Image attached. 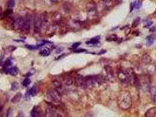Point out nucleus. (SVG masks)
Segmentation results:
<instances>
[{"mask_svg": "<svg viewBox=\"0 0 156 117\" xmlns=\"http://www.w3.org/2000/svg\"><path fill=\"white\" fill-rule=\"evenodd\" d=\"M117 104L120 109L127 110L132 107V99L130 94L127 91H122L117 98Z\"/></svg>", "mask_w": 156, "mask_h": 117, "instance_id": "nucleus-1", "label": "nucleus"}, {"mask_svg": "<svg viewBox=\"0 0 156 117\" xmlns=\"http://www.w3.org/2000/svg\"><path fill=\"white\" fill-rule=\"evenodd\" d=\"M46 96L49 101L54 103H59L61 101V95L56 90L51 89L48 90L46 94Z\"/></svg>", "mask_w": 156, "mask_h": 117, "instance_id": "nucleus-2", "label": "nucleus"}, {"mask_svg": "<svg viewBox=\"0 0 156 117\" xmlns=\"http://www.w3.org/2000/svg\"><path fill=\"white\" fill-rule=\"evenodd\" d=\"M87 14L89 18H93L96 16L98 14L96 4L94 1H90L87 4Z\"/></svg>", "mask_w": 156, "mask_h": 117, "instance_id": "nucleus-3", "label": "nucleus"}, {"mask_svg": "<svg viewBox=\"0 0 156 117\" xmlns=\"http://www.w3.org/2000/svg\"><path fill=\"white\" fill-rule=\"evenodd\" d=\"M140 81V87L143 88V89L145 91H149L150 88V80L146 76H143L141 78H139Z\"/></svg>", "mask_w": 156, "mask_h": 117, "instance_id": "nucleus-4", "label": "nucleus"}, {"mask_svg": "<svg viewBox=\"0 0 156 117\" xmlns=\"http://www.w3.org/2000/svg\"><path fill=\"white\" fill-rule=\"evenodd\" d=\"M34 21V30L35 32H39L41 30V29L42 27V24L41 15H36L33 18Z\"/></svg>", "mask_w": 156, "mask_h": 117, "instance_id": "nucleus-5", "label": "nucleus"}, {"mask_svg": "<svg viewBox=\"0 0 156 117\" xmlns=\"http://www.w3.org/2000/svg\"><path fill=\"white\" fill-rule=\"evenodd\" d=\"M96 85L94 76H88L85 77V87L88 89H92Z\"/></svg>", "mask_w": 156, "mask_h": 117, "instance_id": "nucleus-6", "label": "nucleus"}, {"mask_svg": "<svg viewBox=\"0 0 156 117\" xmlns=\"http://www.w3.org/2000/svg\"><path fill=\"white\" fill-rule=\"evenodd\" d=\"M24 21L25 18H23L22 16H17V18H14L13 19V22H12L14 27L16 29H22L24 24Z\"/></svg>", "mask_w": 156, "mask_h": 117, "instance_id": "nucleus-7", "label": "nucleus"}, {"mask_svg": "<svg viewBox=\"0 0 156 117\" xmlns=\"http://www.w3.org/2000/svg\"><path fill=\"white\" fill-rule=\"evenodd\" d=\"M104 70L106 72L105 78H106L109 81H112L115 79V76H114V72L112 67L109 66H106L104 67Z\"/></svg>", "mask_w": 156, "mask_h": 117, "instance_id": "nucleus-8", "label": "nucleus"}, {"mask_svg": "<svg viewBox=\"0 0 156 117\" xmlns=\"http://www.w3.org/2000/svg\"><path fill=\"white\" fill-rule=\"evenodd\" d=\"M32 20L33 19H32V16L30 15H27V16L25 18L24 24L22 29L25 31H29L30 30Z\"/></svg>", "mask_w": 156, "mask_h": 117, "instance_id": "nucleus-9", "label": "nucleus"}, {"mask_svg": "<svg viewBox=\"0 0 156 117\" xmlns=\"http://www.w3.org/2000/svg\"><path fill=\"white\" fill-rule=\"evenodd\" d=\"M75 83L77 87H85V77L82 75L78 74L76 76L75 78Z\"/></svg>", "mask_w": 156, "mask_h": 117, "instance_id": "nucleus-10", "label": "nucleus"}, {"mask_svg": "<svg viewBox=\"0 0 156 117\" xmlns=\"http://www.w3.org/2000/svg\"><path fill=\"white\" fill-rule=\"evenodd\" d=\"M31 117H42L41 109L39 106H35L31 112Z\"/></svg>", "mask_w": 156, "mask_h": 117, "instance_id": "nucleus-11", "label": "nucleus"}, {"mask_svg": "<svg viewBox=\"0 0 156 117\" xmlns=\"http://www.w3.org/2000/svg\"><path fill=\"white\" fill-rule=\"evenodd\" d=\"M45 117H62V116L53 109L48 108L46 110Z\"/></svg>", "mask_w": 156, "mask_h": 117, "instance_id": "nucleus-12", "label": "nucleus"}, {"mask_svg": "<svg viewBox=\"0 0 156 117\" xmlns=\"http://www.w3.org/2000/svg\"><path fill=\"white\" fill-rule=\"evenodd\" d=\"M100 39V36H97L91 39L90 41L86 42V44L89 46H97V44H99Z\"/></svg>", "mask_w": 156, "mask_h": 117, "instance_id": "nucleus-13", "label": "nucleus"}, {"mask_svg": "<svg viewBox=\"0 0 156 117\" xmlns=\"http://www.w3.org/2000/svg\"><path fill=\"white\" fill-rule=\"evenodd\" d=\"M142 6L141 1L140 0H135L130 4V12H132L134 9L139 10Z\"/></svg>", "mask_w": 156, "mask_h": 117, "instance_id": "nucleus-14", "label": "nucleus"}, {"mask_svg": "<svg viewBox=\"0 0 156 117\" xmlns=\"http://www.w3.org/2000/svg\"><path fill=\"white\" fill-rule=\"evenodd\" d=\"M118 78L119 80L121 81L122 83H129L128 78L126 76V74H125L124 71H119L118 73Z\"/></svg>", "mask_w": 156, "mask_h": 117, "instance_id": "nucleus-15", "label": "nucleus"}, {"mask_svg": "<svg viewBox=\"0 0 156 117\" xmlns=\"http://www.w3.org/2000/svg\"><path fill=\"white\" fill-rule=\"evenodd\" d=\"M156 115V108L153 107L148 110L145 113L146 117H155Z\"/></svg>", "mask_w": 156, "mask_h": 117, "instance_id": "nucleus-16", "label": "nucleus"}, {"mask_svg": "<svg viewBox=\"0 0 156 117\" xmlns=\"http://www.w3.org/2000/svg\"><path fill=\"white\" fill-rule=\"evenodd\" d=\"M149 91L151 94V100L154 102L156 103V87L154 86H151Z\"/></svg>", "mask_w": 156, "mask_h": 117, "instance_id": "nucleus-17", "label": "nucleus"}, {"mask_svg": "<svg viewBox=\"0 0 156 117\" xmlns=\"http://www.w3.org/2000/svg\"><path fill=\"white\" fill-rule=\"evenodd\" d=\"M156 38V35H150V36L147 37L146 38L147 45L149 46L152 45V44H153L154 41H155Z\"/></svg>", "mask_w": 156, "mask_h": 117, "instance_id": "nucleus-18", "label": "nucleus"}, {"mask_svg": "<svg viewBox=\"0 0 156 117\" xmlns=\"http://www.w3.org/2000/svg\"><path fill=\"white\" fill-rule=\"evenodd\" d=\"M7 73H9L11 75V76H15L16 75H17V74L18 73V69L16 67H11V68L8 69V70H7Z\"/></svg>", "mask_w": 156, "mask_h": 117, "instance_id": "nucleus-19", "label": "nucleus"}, {"mask_svg": "<svg viewBox=\"0 0 156 117\" xmlns=\"http://www.w3.org/2000/svg\"><path fill=\"white\" fill-rule=\"evenodd\" d=\"M22 97V94L21 93H18L16 95L12 98V99L11 100V102L12 103H17L18 102H19L20 100H21V98Z\"/></svg>", "mask_w": 156, "mask_h": 117, "instance_id": "nucleus-20", "label": "nucleus"}, {"mask_svg": "<svg viewBox=\"0 0 156 117\" xmlns=\"http://www.w3.org/2000/svg\"><path fill=\"white\" fill-rule=\"evenodd\" d=\"M142 61L146 64L150 63L151 61V58L147 53H145L142 56Z\"/></svg>", "mask_w": 156, "mask_h": 117, "instance_id": "nucleus-21", "label": "nucleus"}, {"mask_svg": "<svg viewBox=\"0 0 156 117\" xmlns=\"http://www.w3.org/2000/svg\"><path fill=\"white\" fill-rule=\"evenodd\" d=\"M64 82L66 86H70L73 84V80L70 76H67L64 78Z\"/></svg>", "mask_w": 156, "mask_h": 117, "instance_id": "nucleus-22", "label": "nucleus"}, {"mask_svg": "<svg viewBox=\"0 0 156 117\" xmlns=\"http://www.w3.org/2000/svg\"><path fill=\"white\" fill-rule=\"evenodd\" d=\"M29 92L30 93V95L32 97H34L38 93V88L37 86L34 85L31 88H30L29 90Z\"/></svg>", "mask_w": 156, "mask_h": 117, "instance_id": "nucleus-23", "label": "nucleus"}, {"mask_svg": "<svg viewBox=\"0 0 156 117\" xmlns=\"http://www.w3.org/2000/svg\"><path fill=\"white\" fill-rule=\"evenodd\" d=\"M50 49L48 47H46V48L43 49L40 52V55L42 56H48L50 55Z\"/></svg>", "mask_w": 156, "mask_h": 117, "instance_id": "nucleus-24", "label": "nucleus"}, {"mask_svg": "<svg viewBox=\"0 0 156 117\" xmlns=\"http://www.w3.org/2000/svg\"><path fill=\"white\" fill-rule=\"evenodd\" d=\"M52 19L55 22H59L61 20V15L59 14L58 12H55L53 15H52Z\"/></svg>", "mask_w": 156, "mask_h": 117, "instance_id": "nucleus-25", "label": "nucleus"}, {"mask_svg": "<svg viewBox=\"0 0 156 117\" xmlns=\"http://www.w3.org/2000/svg\"><path fill=\"white\" fill-rule=\"evenodd\" d=\"M117 39H118V37L115 34L109 35V36L107 37V38H106V40H107V41H117Z\"/></svg>", "mask_w": 156, "mask_h": 117, "instance_id": "nucleus-26", "label": "nucleus"}, {"mask_svg": "<svg viewBox=\"0 0 156 117\" xmlns=\"http://www.w3.org/2000/svg\"><path fill=\"white\" fill-rule=\"evenodd\" d=\"M31 80L29 78H26L23 80L22 84L24 87H27V86H28L31 84Z\"/></svg>", "mask_w": 156, "mask_h": 117, "instance_id": "nucleus-27", "label": "nucleus"}, {"mask_svg": "<svg viewBox=\"0 0 156 117\" xmlns=\"http://www.w3.org/2000/svg\"><path fill=\"white\" fill-rule=\"evenodd\" d=\"M53 84L54 85L56 88H61L62 87V83L60 82L58 80H53Z\"/></svg>", "mask_w": 156, "mask_h": 117, "instance_id": "nucleus-28", "label": "nucleus"}, {"mask_svg": "<svg viewBox=\"0 0 156 117\" xmlns=\"http://www.w3.org/2000/svg\"><path fill=\"white\" fill-rule=\"evenodd\" d=\"M140 17H137V18H136V19L134 20V21L132 23V27L133 28L137 27V26L139 25V23H140Z\"/></svg>", "mask_w": 156, "mask_h": 117, "instance_id": "nucleus-29", "label": "nucleus"}, {"mask_svg": "<svg viewBox=\"0 0 156 117\" xmlns=\"http://www.w3.org/2000/svg\"><path fill=\"white\" fill-rule=\"evenodd\" d=\"M15 5V0H8L7 2V5L9 8H12L14 7Z\"/></svg>", "mask_w": 156, "mask_h": 117, "instance_id": "nucleus-30", "label": "nucleus"}, {"mask_svg": "<svg viewBox=\"0 0 156 117\" xmlns=\"http://www.w3.org/2000/svg\"><path fill=\"white\" fill-rule=\"evenodd\" d=\"M18 88V84L17 82H14L11 85V90L16 91Z\"/></svg>", "mask_w": 156, "mask_h": 117, "instance_id": "nucleus-31", "label": "nucleus"}, {"mask_svg": "<svg viewBox=\"0 0 156 117\" xmlns=\"http://www.w3.org/2000/svg\"><path fill=\"white\" fill-rule=\"evenodd\" d=\"M25 47H27V49H29V50H35V49H36L37 48H38V46H34V45H31V44H26Z\"/></svg>", "mask_w": 156, "mask_h": 117, "instance_id": "nucleus-32", "label": "nucleus"}, {"mask_svg": "<svg viewBox=\"0 0 156 117\" xmlns=\"http://www.w3.org/2000/svg\"><path fill=\"white\" fill-rule=\"evenodd\" d=\"M153 24V22L150 20H148L147 19L146 21H144V25H145V27L147 28H149L151 26V25Z\"/></svg>", "mask_w": 156, "mask_h": 117, "instance_id": "nucleus-33", "label": "nucleus"}, {"mask_svg": "<svg viewBox=\"0 0 156 117\" xmlns=\"http://www.w3.org/2000/svg\"><path fill=\"white\" fill-rule=\"evenodd\" d=\"M12 114H13V111L11 108H10L7 111V117H12Z\"/></svg>", "mask_w": 156, "mask_h": 117, "instance_id": "nucleus-34", "label": "nucleus"}, {"mask_svg": "<svg viewBox=\"0 0 156 117\" xmlns=\"http://www.w3.org/2000/svg\"><path fill=\"white\" fill-rule=\"evenodd\" d=\"M12 13V10H11V9H8V10H7L5 12H4V15H5V16H8V15L11 14Z\"/></svg>", "mask_w": 156, "mask_h": 117, "instance_id": "nucleus-35", "label": "nucleus"}, {"mask_svg": "<svg viewBox=\"0 0 156 117\" xmlns=\"http://www.w3.org/2000/svg\"><path fill=\"white\" fill-rule=\"evenodd\" d=\"M12 64V61H11L10 59H7L5 61L4 63V65L5 66H10Z\"/></svg>", "mask_w": 156, "mask_h": 117, "instance_id": "nucleus-36", "label": "nucleus"}, {"mask_svg": "<svg viewBox=\"0 0 156 117\" xmlns=\"http://www.w3.org/2000/svg\"><path fill=\"white\" fill-rule=\"evenodd\" d=\"M81 44V42L75 43V44H72V47H73V48H74V49H76V48H77V47H78Z\"/></svg>", "mask_w": 156, "mask_h": 117, "instance_id": "nucleus-37", "label": "nucleus"}, {"mask_svg": "<svg viewBox=\"0 0 156 117\" xmlns=\"http://www.w3.org/2000/svg\"><path fill=\"white\" fill-rule=\"evenodd\" d=\"M86 49H76V50H75V53H82V52H86Z\"/></svg>", "mask_w": 156, "mask_h": 117, "instance_id": "nucleus-38", "label": "nucleus"}, {"mask_svg": "<svg viewBox=\"0 0 156 117\" xmlns=\"http://www.w3.org/2000/svg\"><path fill=\"white\" fill-rule=\"evenodd\" d=\"M156 30V26H153V27H151V28L150 29V32H154Z\"/></svg>", "mask_w": 156, "mask_h": 117, "instance_id": "nucleus-39", "label": "nucleus"}, {"mask_svg": "<svg viewBox=\"0 0 156 117\" xmlns=\"http://www.w3.org/2000/svg\"><path fill=\"white\" fill-rule=\"evenodd\" d=\"M18 117H25L24 113H23L22 111H19V114H18Z\"/></svg>", "mask_w": 156, "mask_h": 117, "instance_id": "nucleus-40", "label": "nucleus"}, {"mask_svg": "<svg viewBox=\"0 0 156 117\" xmlns=\"http://www.w3.org/2000/svg\"><path fill=\"white\" fill-rule=\"evenodd\" d=\"M106 52V50H102L101 51L99 52V53H98V55H102V54H104Z\"/></svg>", "mask_w": 156, "mask_h": 117, "instance_id": "nucleus-41", "label": "nucleus"}, {"mask_svg": "<svg viewBox=\"0 0 156 117\" xmlns=\"http://www.w3.org/2000/svg\"><path fill=\"white\" fill-rule=\"evenodd\" d=\"M1 110H2V108H1V105H0V112H1Z\"/></svg>", "mask_w": 156, "mask_h": 117, "instance_id": "nucleus-42", "label": "nucleus"}, {"mask_svg": "<svg viewBox=\"0 0 156 117\" xmlns=\"http://www.w3.org/2000/svg\"><path fill=\"white\" fill-rule=\"evenodd\" d=\"M1 11H2V9H1V7H0V12H1Z\"/></svg>", "mask_w": 156, "mask_h": 117, "instance_id": "nucleus-43", "label": "nucleus"}]
</instances>
